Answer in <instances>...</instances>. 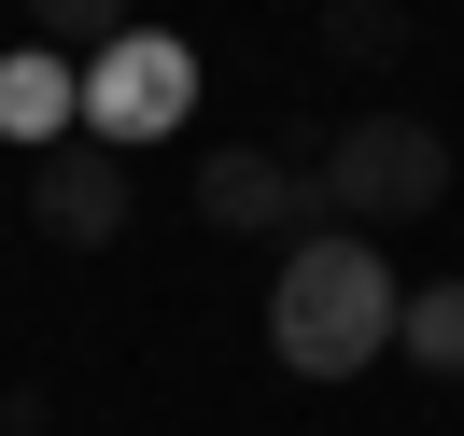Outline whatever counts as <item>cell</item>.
Segmentation results:
<instances>
[{"mask_svg":"<svg viewBox=\"0 0 464 436\" xmlns=\"http://www.w3.org/2000/svg\"><path fill=\"white\" fill-rule=\"evenodd\" d=\"M267 352H282L295 380H352L394 352V267L366 254V239H295L282 282H267Z\"/></svg>","mask_w":464,"mask_h":436,"instance_id":"6da1fadb","label":"cell"},{"mask_svg":"<svg viewBox=\"0 0 464 436\" xmlns=\"http://www.w3.org/2000/svg\"><path fill=\"white\" fill-rule=\"evenodd\" d=\"M310 183H324L338 226H422V211L450 198V141H436L422 113H352L338 141L310 155Z\"/></svg>","mask_w":464,"mask_h":436,"instance_id":"7a4b0ae2","label":"cell"},{"mask_svg":"<svg viewBox=\"0 0 464 436\" xmlns=\"http://www.w3.org/2000/svg\"><path fill=\"white\" fill-rule=\"evenodd\" d=\"M198 226L211 239H324V183L295 155L226 141V155H198Z\"/></svg>","mask_w":464,"mask_h":436,"instance_id":"3957f363","label":"cell"},{"mask_svg":"<svg viewBox=\"0 0 464 436\" xmlns=\"http://www.w3.org/2000/svg\"><path fill=\"white\" fill-rule=\"evenodd\" d=\"M183 43H155V29H113L85 57V113H99V141H155V127H183Z\"/></svg>","mask_w":464,"mask_h":436,"instance_id":"277c9868","label":"cell"},{"mask_svg":"<svg viewBox=\"0 0 464 436\" xmlns=\"http://www.w3.org/2000/svg\"><path fill=\"white\" fill-rule=\"evenodd\" d=\"M29 226L57 239V254H113L127 239V170L99 141H43L29 155Z\"/></svg>","mask_w":464,"mask_h":436,"instance_id":"5b68a950","label":"cell"},{"mask_svg":"<svg viewBox=\"0 0 464 436\" xmlns=\"http://www.w3.org/2000/svg\"><path fill=\"white\" fill-rule=\"evenodd\" d=\"M394 352L422 380H464V282H422V296H394Z\"/></svg>","mask_w":464,"mask_h":436,"instance_id":"8992f818","label":"cell"},{"mask_svg":"<svg viewBox=\"0 0 464 436\" xmlns=\"http://www.w3.org/2000/svg\"><path fill=\"white\" fill-rule=\"evenodd\" d=\"M324 43H338L352 71H394V43H408V15H394V0H324Z\"/></svg>","mask_w":464,"mask_h":436,"instance_id":"52a82bcc","label":"cell"},{"mask_svg":"<svg viewBox=\"0 0 464 436\" xmlns=\"http://www.w3.org/2000/svg\"><path fill=\"white\" fill-rule=\"evenodd\" d=\"M29 29H43V43H85V57H99V43L127 29V0H29Z\"/></svg>","mask_w":464,"mask_h":436,"instance_id":"ba28073f","label":"cell"},{"mask_svg":"<svg viewBox=\"0 0 464 436\" xmlns=\"http://www.w3.org/2000/svg\"><path fill=\"white\" fill-rule=\"evenodd\" d=\"M0 99H14V113H0V127H29V141H43V127H57V57H14V71H0Z\"/></svg>","mask_w":464,"mask_h":436,"instance_id":"9c48e42d","label":"cell"}]
</instances>
